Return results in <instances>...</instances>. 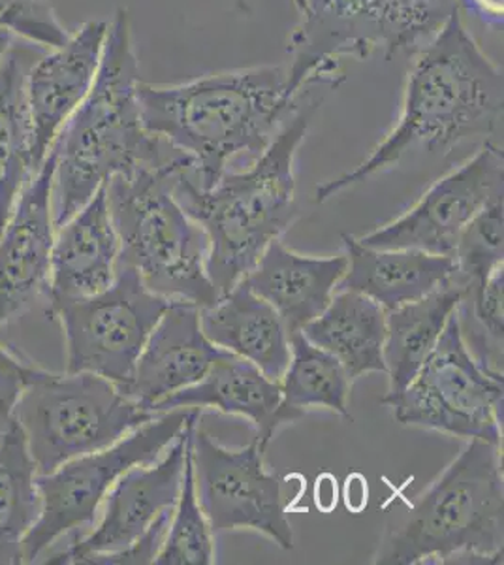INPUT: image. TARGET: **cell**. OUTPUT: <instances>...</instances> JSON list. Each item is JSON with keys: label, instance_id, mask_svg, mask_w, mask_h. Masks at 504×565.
<instances>
[{"label": "cell", "instance_id": "cell-34", "mask_svg": "<svg viewBox=\"0 0 504 565\" xmlns=\"http://www.w3.org/2000/svg\"><path fill=\"white\" fill-rule=\"evenodd\" d=\"M10 47H12V34L0 31V61L7 55Z\"/></svg>", "mask_w": 504, "mask_h": 565}, {"label": "cell", "instance_id": "cell-12", "mask_svg": "<svg viewBox=\"0 0 504 565\" xmlns=\"http://www.w3.org/2000/svg\"><path fill=\"white\" fill-rule=\"evenodd\" d=\"M189 447L194 492L211 532L255 530L285 551L294 548V532L281 500V479L264 466L266 450L256 437L243 449H228L196 424Z\"/></svg>", "mask_w": 504, "mask_h": 565}, {"label": "cell", "instance_id": "cell-29", "mask_svg": "<svg viewBox=\"0 0 504 565\" xmlns=\"http://www.w3.org/2000/svg\"><path fill=\"white\" fill-rule=\"evenodd\" d=\"M503 196L487 202L461 231L455 245L453 281L479 287L504 260Z\"/></svg>", "mask_w": 504, "mask_h": 565}, {"label": "cell", "instance_id": "cell-3", "mask_svg": "<svg viewBox=\"0 0 504 565\" xmlns=\"http://www.w3.org/2000/svg\"><path fill=\"white\" fill-rule=\"evenodd\" d=\"M328 90L332 87L314 85L309 87L307 98L303 93L298 109L249 170H226L211 189L194 183L192 168L179 175L173 194L210 238L205 270L218 296L234 289L255 268L268 245L281 239L300 217L296 154Z\"/></svg>", "mask_w": 504, "mask_h": 565}, {"label": "cell", "instance_id": "cell-17", "mask_svg": "<svg viewBox=\"0 0 504 565\" xmlns=\"http://www.w3.org/2000/svg\"><path fill=\"white\" fill-rule=\"evenodd\" d=\"M223 351L202 332L199 306L172 300L121 391L143 409L154 412V405L162 399L204 380L213 360Z\"/></svg>", "mask_w": 504, "mask_h": 565}, {"label": "cell", "instance_id": "cell-11", "mask_svg": "<svg viewBox=\"0 0 504 565\" xmlns=\"http://www.w3.org/2000/svg\"><path fill=\"white\" fill-rule=\"evenodd\" d=\"M170 302L151 292L138 271L117 266L108 289L50 306L63 324L68 372L95 373L122 388Z\"/></svg>", "mask_w": 504, "mask_h": 565}, {"label": "cell", "instance_id": "cell-18", "mask_svg": "<svg viewBox=\"0 0 504 565\" xmlns=\"http://www.w3.org/2000/svg\"><path fill=\"white\" fill-rule=\"evenodd\" d=\"M217 409L226 415H239L247 418L256 428V439L264 450L275 434L285 424H292L305 417L303 413L290 409L282 404L281 385L264 375L260 367L249 360L223 351L213 360L204 380L196 385L175 392L159 405L154 413L170 409Z\"/></svg>", "mask_w": 504, "mask_h": 565}, {"label": "cell", "instance_id": "cell-5", "mask_svg": "<svg viewBox=\"0 0 504 565\" xmlns=\"http://www.w3.org/2000/svg\"><path fill=\"white\" fill-rule=\"evenodd\" d=\"M503 447L469 439L409 513L386 527L375 564L450 562L453 556L503 564Z\"/></svg>", "mask_w": 504, "mask_h": 565}, {"label": "cell", "instance_id": "cell-35", "mask_svg": "<svg viewBox=\"0 0 504 565\" xmlns=\"http://www.w3.org/2000/svg\"><path fill=\"white\" fill-rule=\"evenodd\" d=\"M294 2V7L298 8V12H305V0H292Z\"/></svg>", "mask_w": 504, "mask_h": 565}, {"label": "cell", "instance_id": "cell-6", "mask_svg": "<svg viewBox=\"0 0 504 565\" xmlns=\"http://www.w3.org/2000/svg\"><path fill=\"white\" fill-rule=\"evenodd\" d=\"M186 168H192V159L183 154L162 167L116 175L106 191L121 244L117 266L138 271L154 295L196 303L202 309L213 306L221 296L205 270L210 238L173 194Z\"/></svg>", "mask_w": 504, "mask_h": 565}, {"label": "cell", "instance_id": "cell-8", "mask_svg": "<svg viewBox=\"0 0 504 565\" xmlns=\"http://www.w3.org/2000/svg\"><path fill=\"white\" fill-rule=\"evenodd\" d=\"M159 413L143 409L111 381L89 372L36 370L13 409L39 476L106 449Z\"/></svg>", "mask_w": 504, "mask_h": 565}, {"label": "cell", "instance_id": "cell-4", "mask_svg": "<svg viewBox=\"0 0 504 565\" xmlns=\"http://www.w3.org/2000/svg\"><path fill=\"white\" fill-rule=\"evenodd\" d=\"M138 84L140 65L130 18L127 10H119L108 25L95 84L52 146L55 228L76 215L116 175L162 167L185 154L146 130Z\"/></svg>", "mask_w": 504, "mask_h": 565}, {"label": "cell", "instance_id": "cell-23", "mask_svg": "<svg viewBox=\"0 0 504 565\" xmlns=\"http://www.w3.org/2000/svg\"><path fill=\"white\" fill-rule=\"evenodd\" d=\"M301 334L335 356L352 383L365 373H386V311L367 296L335 290L328 308Z\"/></svg>", "mask_w": 504, "mask_h": 565}, {"label": "cell", "instance_id": "cell-9", "mask_svg": "<svg viewBox=\"0 0 504 565\" xmlns=\"http://www.w3.org/2000/svg\"><path fill=\"white\" fill-rule=\"evenodd\" d=\"M200 412L179 407L159 413L117 444L39 476L42 511L23 541V564H39L63 541L68 543L87 532L117 479L138 463L154 462Z\"/></svg>", "mask_w": 504, "mask_h": 565}, {"label": "cell", "instance_id": "cell-13", "mask_svg": "<svg viewBox=\"0 0 504 565\" xmlns=\"http://www.w3.org/2000/svg\"><path fill=\"white\" fill-rule=\"evenodd\" d=\"M200 417L202 412L192 415L154 462L138 463L125 471L103 501L93 526L47 554L42 564H87L95 556L119 553L140 540L162 511L175 508L191 431Z\"/></svg>", "mask_w": 504, "mask_h": 565}, {"label": "cell", "instance_id": "cell-20", "mask_svg": "<svg viewBox=\"0 0 504 565\" xmlns=\"http://www.w3.org/2000/svg\"><path fill=\"white\" fill-rule=\"evenodd\" d=\"M346 264V255L303 257L275 239L242 281L274 306L292 335L328 308Z\"/></svg>", "mask_w": 504, "mask_h": 565}, {"label": "cell", "instance_id": "cell-24", "mask_svg": "<svg viewBox=\"0 0 504 565\" xmlns=\"http://www.w3.org/2000/svg\"><path fill=\"white\" fill-rule=\"evenodd\" d=\"M463 289L465 287L453 281L452 276L431 295L386 311L384 364L389 377L388 394H399L415 380L433 353L448 319L460 306Z\"/></svg>", "mask_w": 504, "mask_h": 565}, {"label": "cell", "instance_id": "cell-26", "mask_svg": "<svg viewBox=\"0 0 504 565\" xmlns=\"http://www.w3.org/2000/svg\"><path fill=\"white\" fill-rule=\"evenodd\" d=\"M40 511L39 469L12 420L0 436V565L23 564V541Z\"/></svg>", "mask_w": 504, "mask_h": 565}, {"label": "cell", "instance_id": "cell-14", "mask_svg": "<svg viewBox=\"0 0 504 565\" xmlns=\"http://www.w3.org/2000/svg\"><path fill=\"white\" fill-rule=\"evenodd\" d=\"M503 151L484 141L473 159L437 181L409 212L357 239L371 249H418L453 258L467 223L503 196Z\"/></svg>", "mask_w": 504, "mask_h": 565}, {"label": "cell", "instance_id": "cell-15", "mask_svg": "<svg viewBox=\"0 0 504 565\" xmlns=\"http://www.w3.org/2000/svg\"><path fill=\"white\" fill-rule=\"evenodd\" d=\"M55 151L50 149L36 174L26 181L0 231V324L21 316L47 296L55 242L52 189Z\"/></svg>", "mask_w": 504, "mask_h": 565}, {"label": "cell", "instance_id": "cell-31", "mask_svg": "<svg viewBox=\"0 0 504 565\" xmlns=\"http://www.w3.org/2000/svg\"><path fill=\"white\" fill-rule=\"evenodd\" d=\"M173 508L162 511L157 516V521L148 527V532L136 540L132 545L122 548L119 553L104 554L90 558L89 565H143L154 564V558L159 556L164 537H167L170 521H172Z\"/></svg>", "mask_w": 504, "mask_h": 565}, {"label": "cell", "instance_id": "cell-36", "mask_svg": "<svg viewBox=\"0 0 504 565\" xmlns=\"http://www.w3.org/2000/svg\"><path fill=\"white\" fill-rule=\"evenodd\" d=\"M2 431H4V428H0V436H2Z\"/></svg>", "mask_w": 504, "mask_h": 565}, {"label": "cell", "instance_id": "cell-32", "mask_svg": "<svg viewBox=\"0 0 504 565\" xmlns=\"http://www.w3.org/2000/svg\"><path fill=\"white\" fill-rule=\"evenodd\" d=\"M39 367L29 366L0 345V428L12 423L13 409Z\"/></svg>", "mask_w": 504, "mask_h": 565}, {"label": "cell", "instance_id": "cell-30", "mask_svg": "<svg viewBox=\"0 0 504 565\" xmlns=\"http://www.w3.org/2000/svg\"><path fill=\"white\" fill-rule=\"evenodd\" d=\"M0 31L18 34L45 50L61 47L71 39L52 0H0Z\"/></svg>", "mask_w": 504, "mask_h": 565}, {"label": "cell", "instance_id": "cell-25", "mask_svg": "<svg viewBox=\"0 0 504 565\" xmlns=\"http://www.w3.org/2000/svg\"><path fill=\"white\" fill-rule=\"evenodd\" d=\"M29 55L10 47L0 61V231L26 181L36 174L32 162V121L26 100Z\"/></svg>", "mask_w": 504, "mask_h": 565}, {"label": "cell", "instance_id": "cell-21", "mask_svg": "<svg viewBox=\"0 0 504 565\" xmlns=\"http://www.w3.org/2000/svg\"><path fill=\"white\" fill-rule=\"evenodd\" d=\"M346 271L335 290L367 296L384 311L416 302L450 281L455 271L452 257L418 249H371L343 234Z\"/></svg>", "mask_w": 504, "mask_h": 565}, {"label": "cell", "instance_id": "cell-10", "mask_svg": "<svg viewBox=\"0 0 504 565\" xmlns=\"http://www.w3.org/2000/svg\"><path fill=\"white\" fill-rule=\"evenodd\" d=\"M380 402L403 426L503 447V375L480 366L467 349L458 309L410 385Z\"/></svg>", "mask_w": 504, "mask_h": 565}, {"label": "cell", "instance_id": "cell-33", "mask_svg": "<svg viewBox=\"0 0 504 565\" xmlns=\"http://www.w3.org/2000/svg\"><path fill=\"white\" fill-rule=\"evenodd\" d=\"M460 7L484 25L503 26L504 0H458Z\"/></svg>", "mask_w": 504, "mask_h": 565}, {"label": "cell", "instance_id": "cell-2", "mask_svg": "<svg viewBox=\"0 0 504 565\" xmlns=\"http://www.w3.org/2000/svg\"><path fill=\"white\" fill-rule=\"evenodd\" d=\"M303 93L290 90L287 68L268 65L186 84L140 82L138 103L146 130L189 154L192 180L200 189H211L236 157L258 159L266 151Z\"/></svg>", "mask_w": 504, "mask_h": 565}, {"label": "cell", "instance_id": "cell-22", "mask_svg": "<svg viewBox=\"0 0 504 565\" xmlns=\"http://www.w3.org/2000/svg\"><path fill=\"white\" fill-rule=\"evenodd\" d=\"M205 338L218 349L243 356L271 381H281L290 362V334L281 316L245 282L200 309Z\"/></svg>", "mask_w": 504, "mask_h": 565}, {"label": "cell", "instance_id": "cell-1", "mask_svg": "<svg viewBox=\"0 0 504 565\" xmlns=\"http://www.w3.org/2000/svg\"><path fill=\"white\" fill-rule=\"evenodd\" d=\"M501 125L503 71L485 57L458 10L416 52L396 127L360 167L317 186V202L383 174L415 151H452L495 135Z\"/></svg>", "mask_w": 504, "mask_h": 565}, {"label": "cell", "instance_id": "cell-16", "mask_svg": "<svg viewBox=\"0 0 504 565\" xmlns=\"http://www.w3.org/2000/svg\"><path fill=\"white\" fill-rule=\"evenodd\" d=\"M108 21H89L32 65L26 100L32 121V162L39 170L74 111L89 95L103 61Z\"/></svg>", "mask_w": 504, "mask_h": 565}, {"label": "cell", "instance_id": "cell-19", "mask_svg": "<svg viewBox=\"0 0 504 565\" xmlns=\"http://www.w3.org/2000/svg\"><path fill=\"white\" fill-rule=\"evenodd\" d=\"M119 253L121 244L104 185L55 231L47 308L108 289L116 279Z\"/></svg>", "mask_w": 504, "mask_h": 565}, {"label": "cell", "instance_id": "cell-28", "mask_svg": "<svg viewBox=\"0 0 504 565\" xmlns=\"http://www.w3.org/2000/svg\"><path fill=\"white\" fill-rule=\"evenodd\" d=\"M215 562H217L215 558V533L211 532L207 519L202 513L199 500H196L191 447H189L181 492H179L178 503L173 508L167 537H164L159 556L154 558V564L210 565Z\"/></svg>", "mask_w": 504, "mask_h": 565}, {"label": "cell", "instance_id": "cell-7", "mask_svg": "<svg viewBox=\"0 0 504 565\" xmlns=\"http://www.w3.org/2000/svg\"><path fill=\"white\" fill-rule=\"evenodd\" d=\"M458 10V0H305L288 45L290 90L337 89L343 82L339 66L346 57L416 53Z\"/></svg>", "mask_w": 504, "mask_h": 565}, {"label": "cell", "instance_id": "cell-27", "mask_svg": "<svg viewBox=\"0 0 504 565\" xmlns=\"http://www.w3.org/2000/svg\"><path fill=\"white\" fill-rule=\"evenodd\" d=\"M279 385L282 404L290 409L305 415L311 407H326L341 417L352 418L348 373L335 356L313 345L301 332L290 335V362Z\"/></svg>", "mask_w": 504, "mask_h": 565}]
</instances>
